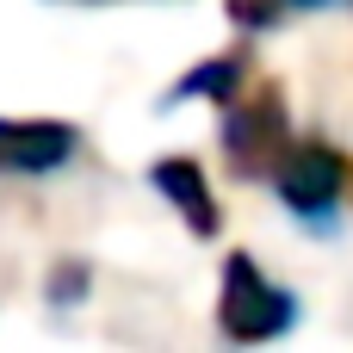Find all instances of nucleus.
<instances>
[{
    "label": "nucleus",
    "instance_id": "obj_1",
    "mask_svg": "<svg viewBox=\"0 0 353 353\" xmlns=\"http://www.w3.org/2000/svg\"><path fill=\"white\" fill-rule=\"evenodd\" d=\"M298 310H304L298 292L273 285L254 267V254H223V285H217V329H223V341H242V347L279 341V335L298 329Z\"/></svg>",
    "mask_w": 353,
    "mask_h": 353
},
{
    "label": "nucleus",
    "instance_id": "obj_2",
    "mask_svg": "<svg viewBox=\"0 0 353 353\" xmlns=\"http://www.w3.org/2000/svg\"><path fill=\"white\" fill-rule=\"evenodd\" d=\"M292 149V124H285V93L273 81L242 87L223 105V155L236 180H267L279 168V155Z\"/></svg>",
    "mask_w": 353,
    "mask_h": 353
},
{
    "label": "nucleus",
    "instance_id": "obj_3",
    "mask_svg": "<svg viewBox=\"0 0 353 353\" xmlns=\"http://www.w3.org/2000/svg\"><path fill=\"white\" fill-rule=\"evenodd\" d=\"M267 180H273V192H279L285 211H298V217H329V211L341 205V192H347V161H341L329 143H292Z\"/></svg>",
    "mask_w": 353,
    "mask_h": 353
},
{
    "label": "nucleus",
    "instance_id": "obj_4",
    "mask_svg": "<svg viewBox=\"0 0 353 353\" xmlns=\"http://www.w3.org/2000/svg\"><path fill=\"white\" fill-rule=\"evenodd\" d=\"M81 155V130L68 118H0V180L62 174Z\"/></svg>",
    "mask_w": 353,
    "mask_h": 353
},
{
    "label": "nucleus",
    "instance_id": "obj_5",
    "mask_svg": "<svg viewBox=\"0 0 353 353\" xmlns=\"http://www.w3.org/2000/svg\"><path fill=\"white\" fill-rule=\"evenodd\" d=\"M149 186L180 211V223H186L192 236H217V230H223V211H217V199H211V180H205V168H199L192 155H161V161L149 168Z\"/></svg>",
    "mask_w": 353,
    "mask_h": 353
},
{
    "label": "nucleus",
    "instance_id": "obj_6",
    "mask_svg": "<svg viewBox=\"0 0 353 353\" xmlns=\"http://www.w3.org/2000/svg\"><path fill=\"white\" fill-rule=\"evenodd\" d=\"M242 87H248V62H242V56H211V62L186 68V74L161 93V112H174L180 99H211V105H230Z\"/></svg>",
    "mask_w": 353,
    "mask_h": 353
},
{
    "label": "nucleus",
    "instance_id": "obj_7",
    "mask_svg": "<svg viewBox=\"0 0 353 353\" xmlns=\"http://www.w3.org/2000/svg\"><path fill=\"white\" fill-rule=\"evenodd\" d=\"M323 6H335V0H230V19L267 31V25H279L285 12H323Z\"/></svg>",
    "mask_w": 353,
    "mask_h": 353
},
{
    "label": "nucleus",
    "instance_id": "obj_8",
    "mask_svg": "<svg viewBox=\"0 0 353 353\" xmlns=\"http://www.w3.org/2000/svg\"><path fill=\"white\" fill-rule=\"evenodd\" d=\"M43 292H50V304H74V298L87 292V267H81V261H68V267H56Z\"/></svg>",
    "mask_w": 353,
    "mask_h": 353
}]
</instances>
